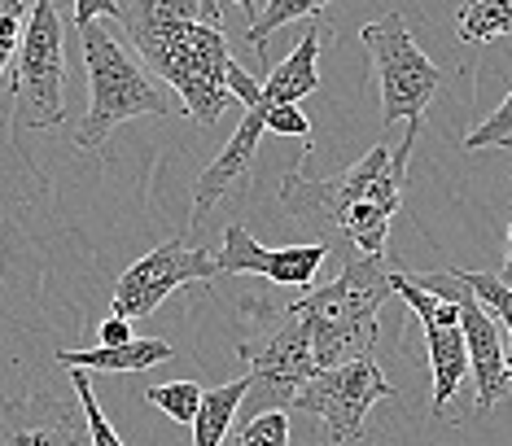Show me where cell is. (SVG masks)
I'll return each instance as SVG.
<instances>
[{"mask_svg":"<svg viewBox=\"0 0 512 446\" xmlns=\"http://www.w3.org/2000/svg\"><path fill=\"white\" fill-rule=\"evenodd\" d=\"M106 14H114L127 27L136 53L176 92L180 110L193 123L211 127L228 105H237L228 88L237 57L228 49L219 5H211V0H136V5L106 0Z\"/></svg>","mask_w":512,"mask_h":446,"instance_id":"6da1fadb","label":"cell"},{"mask_svg":"<svg viewBox=\"0 0 512 446\" xmlns=\"http://www.w3.org/2000/svg\"><path fill=\"white\" fill-rule=\"evenodd\" d=\"M421 123H407V136L399 149L372 145L351 171L333 175V180H311L302 171L281 175V206L302 223H320L324 232L342 237L351 250L368 263H386V237L390 219L403 206V180L407 158L416 149Z\"/></svg>","mask_w":512,"mask_h":446,"instance_id":"7a4b0ae2","label":"cell"},{"mask_svg":"<svg viewBox=\"0 0 512 446\" xmlns=\"http://www.w3.org/2000/svg\"><path fill=\"white\" fill-rule=\"evenodd\" d=\"M386 298H390L386 267L368 263L359 254H346L342 276L320 289H307L298 302H289V311L311 333V355H316L320 372L372 355V346L381 337L377 311Z\"/></svg>","mask_w":512,"mask_h":446,"instance_id":"3957f363","label":"cell"},{"mask_svg":"<svg viewBox=\"0 0 512 446\" xmlns=\"http://www.w3.org/2000/svg\"><path fill=\"white\" fill-rule=\"evenodd\" d=\"M75 31H79V40H84V66H88V88H92L88 114L75 132V149L92 154V149L106 145L119 123L141 119V114L167 119V114L176 110L167 92L158 88V79L149 75L97 18H79Z\"/></svg>","mask_w":512,"mask_h":446,"instance_id":"277c9868","label":"cell"},{"mask_svg":"<svg viewBox=\"0 0 512 446\" xmlns=\"http://www.w3.org/2000/svg\"><path fill=\"white\" fill-rule=\"evenodd\" d=\"M62 9L36 0L14 57V136L49 132L66 123V49H62Z\"/></svg>","mask_w":512,"mask_h":446,"instance_id":"5b68a950","label":"cell"},{"mask_svg":"<svg viewBox=\"0 0 512 446\" xmlns=\"http://www.w3.org/2000/svg\"><path fill=\"white\" fill-rule=\"evenodd\" d=\"M364 49L372 57V70H377V92H381V127L394 123H425L429 101L438 97L442 88V70L429 62L416 44L412 27L399 9L364 22L359 31Z\"/></svg>","mask_w":512,"mask_h":446,"instance_id":"8992f818","label":"cell"},{"mask_svg":"<svg viewBox=\"0 0 512 446\" xmlns=\"http://www.w3.org/2000/svg\"><path fill=\"white\" fill-rule=\"evenodd\" d=\"M381 398H394V385L386 381V372L377 368V359L364 355V359L342 363V368L316 372V377L302 385L294 407L320 420L324 442L346 446V442L364 438V420Z\"/></svg>","mask_w":512,"mask_h":446,"instance_id":"52a82bcc","label":"cell"},{"mask_svg":"<svg viewBox=\"0 0 512 446\" xmlns=\"http://www.w3.org/2000/svg\"><path fill=\"white\" fill-rule=\"evenodd\" d=\"M237 355L250 368L246 372V377H250V394L259 398V403H267L263 412H272V407L289 412V407H294V398L302 394V385L320 372L316 355H311V333L302 328V320L289 307L263 328V337L241 342Z\"/></svg>","mask_w":512,"mask_h":446,"instance_id":"ba28073f","label":"cell"},{"mask_svg":"<svg viewBox=\"0 0 512 446\" xmlns=\"http://www.w3.org/2000/svg\"><path fill=\"white\" fill-rule=\"evenodd\" d=\"M416 289L438 293V298H451L460 311V333H464V350H469V377L477 385V412H491L495 403H504L512 394V372H508V355H504V333L491 315L482 311V302L473 298L469 289L456 280L451 267L442 272H421V276H407Z\"/></svg>","mask_w":512,"mask_h":446,"instance_id":"9c48e42d","label":"cell"},{"mask_svg":"<svg viewBox=\"0 0 512 446\" xmlns=\"http://www.w3.org/2000/svg\"><path fill=\"white\" fill-rule=\"evenodd\" d=\"M215 276H219L215 254L193 250L184 237H171V241H162L158 250H149L145 258H136L119 276L114 298H110V315L145 320V315H154L180 285H197V280H215Z\"/></svg>","mask_w":512,"mask_h":446,"instance_id":"30bf717a","label":"cell"},{"mask_svg":"<svg viewBox=\"0 0 512 446\" xmlns=\"http://www.w3.org/2000/svg\"><path fill=\"white\" fill-rule=\"evenodd\" d=\"M390 293H399V298L407 302V311L421 320L429 377H434V398H429L434 407H429V412H434V420H451V398H456L464 377H469V350H464L456 302L416 289L403 272H390Z\"/></svg>","mask_w":512,"mask_h":446,"instance_id":"8fae6325","label":"cell"},{"mask_svg":"<svg viewBox=\"0 0 512 446\" xmlns=\"http://www.w3.org/2000/svg\"><path fill=\"white\" fill-rule=\"evenodd\" d=\"M329 258V245H285V250H263L259 241L250 237V228L241 223H228L224 228V245H219L215 263H219V276H241V272H254V276H267L272 285H285V289H311L320 263Z\"/></svg>","mask_w":512,"mask_h":446,"instance_id":"7c38bea8","label":"cell"},{"mask_svg":"<svg viewBox=\"0 0 512 446\" xmlns=\"http://www.w3.org/2000/svg\"><path fill=\"white\" fill-rule=\"evenodd\" d=\"M320 40H324V22L316 18L302 35V44H294V53L259 84V97L267 105H302V97L320 92Z\"/></svg>","mask_w":512,"mask_h":446,"instance_id":"4fadbf2b","label":"cell"},{"mask_svg":"<svg viewBox=\"0 0 512 446\" xmlns=\"http://www.w3.org/2000/svg\"><path fill=\"white\" fill-rule=\"evenodd\" d=\"M176 350L162 337H132L127 346H97V350H57L62 368H79V372H145L154 363H167Z\"/></svg>","mask_w":512,"mask_h":446,"instance_id":"5bb4252c","label":"cell"},{"mask_svg":"<svg viewBox=\"0 0 512 446\" xmlns=\"http://www.w3.org/2000/svg\"><path fill=\"white\" fill-rule=\"evenodd\" d=\"M246 398H250V377H237V381L219 385V390H206L202 407H197V420H193V446H224L232 416H237V407Z\"/></svg>","mask_w":512,"mask_h":446,"instance_id":"9a60e30c","label":"cell"},{"mask_svg":"<svg viewBox=\"0 0 512 446\" xmlns=\"http://www.w3.org/2000/svg\"><path fill=\"white\" fill-rule=\"evenodd\" d=\"M241 14H246V40L259 49V57H267V40H272L276 27L285 22H298V18H311L316 22L324 14L320 0H241Z\"/></svg>","mask_w":512,"mask_h":446,"instance_id":"2e32d148","label":"cell"},{"mask_svg":"<svg viewBox=\"0 0 512 446\" xmlns=\"http://www.w3.org/2000/svg\"><path fill=\"white\" fill-rule=\"evenodd\" d=\"M456 35L464 44H495L512 35V0H473L456 9Z\"/></svg>","mask_w":512,"mask_h":446,"instance_id":"e0dca14e","label":"cell"},{"mask_svg":"<svg viewBox=\"0 0 512 446\" xmlns=\"http://www.w3.org/2000/svg\"><path fill=\"white\" fill-rule=\"evenodd\" d=\"M451 272H456L460 285L469 289L473 298L482 302V311H486V315H491V320L499 324V333H504L508 372H512V289H508L499 276H491V272H460V267H451Z\"/></svg>","mask_w":512,"mask_h":446,"instance_id":"ac0fdd59","label":"cell"},{"mask_svg":"<svg viewBox=\"0 0 512 446\" xmlns=\"http://www.w3.org/2000/svg\"><path fill=\"white\" fill-rule=\"evenodd\" d=\"M202 385L197 381H167V385H149L145 398L158 407V412H167L171 420H180V425H193L197 420V407H202Z\"/></svg>","mask_w":512,"mask_h":446,"instance_id":"d6986e66","label":"cell"},{"mask_svg":"<svg viewBox=\"0 0 512 446\" xmlns=\"http://www.w3.org/2000/svg\"><path fill=\"white\" fill-rule=\"evenodd\" d=\"M71 381H75L79 407H84V420H88V442L92 446H123V438L114 433V425L101 416V403H97V394H92V385H88V372L71 368Z\"/></svg>","mask_w":512,"mask_h":446,"instance_id":"ffe728a7","label":"cell"},{"mask_svg":"<svg viewBox=\"0 0 512 446\" xmlns=\"http://www.w3.org/2000/svg\"><path fill=\"white\" fill-rule=\"evenodd\" d=\"M27 18H31L27 0H0V75H5L9 62L18 57L22 31H27Z\"/></svg>","mask_w":512,"mask_h":446,"instance_id":"44dd1931","label":"cell"},{"mask_svg":"<svg viewBox=\"0 0 512 446\" xmlns=\"http://www.w3.org/2000/svg\"><path fill=\"white\" fill-rule=\"evenodd\" d=\"M237 446H289V412L272 407V412H259L241 429Z\"/></svg>","mask_w":512,"mask_h":446,"instance_id":"7402d4cb","label":"cell"},{"mask_svg":"<svg viewBox=\"0 0 512 446\" xmlns=\"http://www.w3.org/2000/svg\"><path fill=\"white\" fill-rule=\"evenodd\" d=\"M495 145H512V92L499 101V110L486 123H477L464 136V149H495Z\"/></svg>","mask_w":512,"mask_h":446,"instance_id":"603a6c76","label":"cell"},{"mask_svg":"<svg viewBox=\"0 0 512 446\" xmlns=\"http://www.w3.org/2000/svg\"><path fill=\"white\" fill-rule=\"evenodd\" d=\"M267 132H276V136H298L302 149H311V119L302 114V105H276V110L267 114Z\"/></svg>","mask_w":512,"mask_h":446,"instance_id":"cb8c5ba5","label":"cell"},{"mask_svg":"<svg viewBox=\"0 0 512 446\" xmlns=\"http://www.w3.org/2000/svg\"><path fill=\"white\" fill-rule=\"evenodd\" d=\"M14 446H79L84 438H79L75 429H18L14 438H9Z\"/></svg>","mask_w":512,"mask_h":446,"instance_id":"d4e9b609","label":"cell"},{"mask_svg":"<svg viewBox=\"0 0 512 446\" xmlns=\"http://www.w3.org/2000/svg\"><path fill=\"white\" fill-rule=\"evenodd\" d=\"M97 337H101V346H127L132 342V320H123V315H106L97 328Z\"/></svg>","mask_w":512,"mask_h":446,"instance_id":"484cf974","label":"cell"},{"mask_svg":"<svg viewBox=\"0 0 512 446\" xmlns=\"http://www.w3.org/2000/svg\"><path fill=\"white\" fill-rule=\"evenodd\" d=\"M499 280L512 289V223H508V254H504V272H499Z\"/></svg>","mask_w":512,"mask_h":446,"instance_id":"4316f807","label":"cell"}]
</instances>
